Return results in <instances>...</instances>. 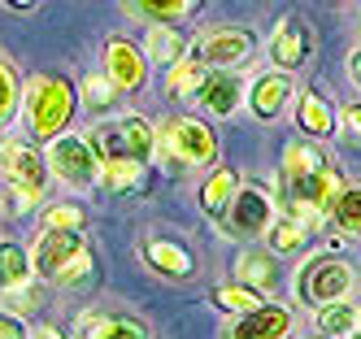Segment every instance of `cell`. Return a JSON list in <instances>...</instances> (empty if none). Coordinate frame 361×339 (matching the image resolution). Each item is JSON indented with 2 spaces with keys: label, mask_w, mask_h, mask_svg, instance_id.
<instances>
[{
  "label": "cell",
  "mask_w": 361,
  "mask_h": 339,
  "mask_svg": "<svg viewBox=\"0 0 361 339\" xmlns=\"http://www.w3.org/2000/svg\"><path fill=\"white\" fill-rule=\"evenodd\" d=\"M266 57H270V66L274 70H300L309 57H314V31L300 22V18H279L274 22V31H270V39H266Z\"/></svg>",
  "instance_id": "obj_13"
},
{
  "label": "cell",
  "mask_w": 361,
  "mask_h": 339,
  "mask_svg": "<svg viewBox=\"0 0 361 339\" xmlns=\"http://www.w3.org/2000/svg\"><path fill=\"white\" fill-rule=\"evenodd\" d=\"M87 144L96 152V166L100 161H152L157 156V126L140 113H126V118H100L87 130Z\"/></svg>",
  "instance_id": "obj_4"
},
{
  "label": "cell",
  "mask_w": 361,
  "mask_h": 339,
  "mask_svg": "<svg viewBox=\"0 0 361 339\" xmlns=\"http://www.w3.org/2000/svg\"><path fill=\"white\" fill-rule=\"evenodd\" d=\"M353 292H357V266L348 257L318 252L296 270V300L305 309H318V304H331V300H348Z\"/></svg>",
  "instance_id": "obj_5"
},
{
  "label": "cell",
  "mask_w": 361,
  "mask_h": 339,
  "mask_svg": "<svg viewBox=\"0 0 361 339\" xmlns=\"http://www.w3.org/2000/svg\"><path fill=\"white\" fill-rule=\"evenodd\" d=\"M122 100V92L109 83L105 74H87L83 78V92H79V104H87V113H114V104Z\"/></svg>",
  "instance_id": "obj_30"
},
{
  "label": "cell",
  "mask_w": 361,
  "mask_h": 339,
  "mask_svg": "<svg viewBox=\"0 0 361 339\" xmlns=\"http://www.w3.org/2000/svg\"><path fill=\"white\" fill-rule=\"evenodd\" d=\"M144 183H148V166L144 161H100V170H96V187H105L114 196L140 192Z\"/></svg>",
  "instance_id": "obj_24"
},
{
  "label": "cell",
  "mask_w": 361,
  "mask_h": 339,
  "mask_svg": "<svg viewBox=\"0 0 361 339\" xmlns=\"http://www.w3.org/2000/svg\"><path fill=\"white\" fill-rule=\"evenodd\" d=\"M344 192V170L331 161V152L318 140H292L279 156V209L296 214L300 222L318 226L331 218L335 200Z\"/></svg>",
  "instance_id": "obj_1"
},
{
  "label": "cell",
  "mask_w": 361,
  "mask_h": 339,
  "mask_svg": "<svg viewBox=\"0 0 361 339\" xmlns=\"http://www.w3.org/2000/svg\"><path fill=\"white\" fill-rule=\"evenodd\" d=\"M357 318H361V309H357Z\"/></svg>",
  "instance_id": "obj_41"
},
{
  "label": "cell",
  "mask_w": 361,
  "mask_h": 339,
  "mask_svg": "<svg viewBox=\"0 0 361 339\" xmlns=\"http://www.w3.org/2000/svg\"><path fill=\"white\" fill-rule=\"evenodd\" d=\"M100 74H105L122 96H135L148 83V57H144V48L135 39H126V35H109L105 52H100Z\"/></svg>",
  "instance_id": "obj_11"
},
{
  "label": "cell",
  "mask_w": 361,
  "mask_h": 339,
  "mask_svg": "<svg viewBox=\"0 0 361 339\" xmlns=\"http://www.w3.org/2000/svg\"><path fill=\"white\" fill-rule=\"evenodd\" d=\"M235 278L244 287H252V292H262L270 296L274 292V283H279V257L270 248H244L235 257Z\"/></svg>",
  "instance_id": "obj_19"
},
{
  "label": "cell",
  "mask_w": 361,
  "mask_h": 339,
  "mask_svg": "<svg viewBox=\"0 0 361 339\" xmlns=\"http://www.w3.org/2000/svg\"><path fill=\"white\" fill-rule=\"evenodd\" d=\"M74 113H79V92H74L70 78L61 74H35L27 87H22V126H27V135L48 144L70 130Z\"/></svg>",
  "instance_id": "obj_2"
},
{
  "label": "cell",
  "mask_w": 361,
  "mask_h": 339,
  "mask_svg": "<svg viewBox=\"0 0 361 339\" xmlns=\"http://www.w3.org/2000/svg\"><path fill=\"white\" fill-rule=\"evenodd\" d=\"M157 152L174 166H214L218 161V135L204 118L178 113L157 130Z\"/></svg>",
  "instance_id": "obj_6"
},
{
  "label": "cell",
  "mask_w": 361,
  "mask_h": 339,
  "mask_svg": "<svg viewBox=\"0 0 361 339\" xmlns=\"http://www.w3.org/2000/svg\"><path fill=\"white\" fill-rule=\"evenodd\" d=\"M131 18H148V22H183L200 0H122Z\"/></svg>",
  "instance_id": "obj_26"
},
{
  "label": "cell",
  "mask_w": 361,
  "mask_h": 339,
  "mask_svg": "<svg viewBox=\"0 0 361 339\" xmlns=\"http://www.w3.org/2000/svg\"><path fill=\"white\" fill-rule=\"evenodd\" d=\"M235 192H240V174L231 170V166H218L209 178L200 183L196 200H200V209H204L209 218H218V222H222V214H226V204L235 200Z\"/></svg>",
  "instance_id": "obj_23"
},
{
  "label": "cell",
  "mask_w": 361,
  "mask_h": 339,
  "mask_svg": "<svg viewBox=\"0 0 361 339\" xmlns=\"http://www.w3.org/2000/svg\"><path fill=\"white\" fill-rule=\"evenodd\" d=\"M296 87H292V74L288 70H262V74H252V83H244V104H248V113L257 122H279L283 113H288V104H292Z\"/></svg>",
  "instance_id": "obj_12"
},
{
  "label": "cell",
  "mask_w": 361,
  "mask_h": 339,
  "mask_svg": "<svg viewBox=\"0 0 361 339\" xmlns=\"http://www.w3.org/2000/svg\"><path fill=\"white\" fill-rule=\"evenodd\" d=\"M35 266H31V248H22L18 240H0V292H22L31 287Z\"/></svg>",
  "instance_id": "obj_21"
},
{
  "label": "cell",
  "mask_w": 361,
  "mask_h": 339,
  "mask_svg": "<svg viewBox=\"0 0 361 339\" xmlns=\"http://www.w3.org/2000/svg\"><path fill=\"white\" fill-rule=\"evenodd\" d=\"M274 214H279V200L262 187V183H240L235 200H231L226 214H222V230L235 235V240H257V235H266Z\"/></svg>",
  "instance_id": "obj_8"
},
{
  "label": "cell",
  "mask_w": 361,
  "mask_h": 339,
  "mask_svg": "<svg viewBox=\"0 0 361 339\" xmlns=\"http://www.w3.org/2000/svg\"><path fill=\"white\" fill-rule=\"evenodd\" d=\"M140 257L157 278H170V283H192L196 278V257L178 240H148L140 248Z\"/></svg>",
  "instance_id": "obj_17"
},
{
  "label": "cell",
  "mask_w": 361,
  "mask_h": 339,
  "mask_svg": "<svg viewBox=\"0 0 361 339\" xmlns=\"http://www.w3.org/2000/svg\"><path fill=\"white\" fill-rule=\"evenodd\" d=\"M209 300H214V309H222V313H248V309H257L266 296L262 292H252V287H244V283H222V287H214L209 292Z\"/></svg>",
  "instance_id": "obj_29"
},
{
  "label": "cell",
  "mask_w": 361,
  "mask_h": 339,
  "mask_svg": "<svg viewBox=\"0 0 361 339\" xmlns=\"http://www.w3.org/2000/svg\"><path fill=\"white\" fill-rule=\"evenodd\" d=\"M348 339H361V326H357V331H353V335H348Z\"/></svg>",
  "instance_id": "obj_40"
},
{
  "label": "cell",
  "mask_w": 361,
  "mask_h": 339,
  "mask_svg": "<svg viewBox=\"0 0 361 339\" xmlns=\"http://www.w3.org/2000/svg\"><path fill=\"white\" fill-rule=\"evenodd\" d=\"M288 335H292V309L274 300H262L248 313H235L222 331V339H288Z\"/></svg>",
  "instance_id": "obj_15"
},
{
  "label": "cell",
  "mask_w": 361,
  "mask_h": 339,
  "mask_svg": "<svg viewBox=\"0 0 361 339\" xmlns=\"http://www.w3.org/2000/svg\"><path fill=\"white\" fill-rule=\"evenodd\" d=\"M314 326L322 335H331V339H348L361 326V318H357V309L348 300H331V304H318L314 309Z\"/></svg>",
  "instance_id": "obj_25"
},
{
  "label": "cell",
  "mask_w": 361,
  "mask_h": 339,
  "mask_svg": "<svg viewBox=\"0 0 361 339\" xmlns=\"http://www.w3.org/2000/svg\"><path fill=\"white\" fill-rule=\"evenodd\" d=\"M192 104H196L200 113H214V118L240 113V104H244V78L235 70H204V78L192 87Z\"/></svg>",
  "instance_id": "obj_14"
},
{
  "label": "cell",
  "mask_w": 361,
  "mask_h": 339,
  "mask_svg": "<svg viewBox=\"0 0 361 339\" xmlns=\"http://www.w3.org/2000/svg\"><path fill=\"white\" fill-rule=\"evenodd\" d=\"M83 339H152L135 313H83Z\"/></svg>",
  "instance_id": "obj_18"
},
{
  "label": "cell",
  "mask_w": 361,
  "mask_h": 339,
  "mask_svg": "<svg viewBox=\"0 0 361 339\" xmlns=\"http://www.w3.org/2000/svg\"><path fill=\"white\" fill-rule=\"evenodd\" d=\"M44 226H57V230H83V226H87V209H83V204H74V200H66V204H48V209H44Z\"/></svg>",
  "instance_id": "obj_32"
},
{
  "label": "cell",
  "mask_w": 361,
  "mask_h": 339,
  "mask_svg": "<svg viewBox=\"0 0 361 339\" xmlns=\"http://www.w3.org/2000/svg\"><path fill=\"white\" fill-rule=\"evenodd\" d=\"M22 109V74L9 57H0V130L18 122Z\"/></svg>",
  "instance_id": "obj_28"
},
{
  "label": "cell",
  "mask_w": 361,
  "mask_h": 339,
  "mask_svg": "<svg viewBox=\"0 0 361 339\" xmlns=\"http://www.w3.org/2000/svg\"><path fill=\"white\" fill-rule=\"evenodd\" d=\"M31 339H66L57 326H31Z\"/></svg>",
  "instance_id": "obj_37"
},
{
  "label": "cell",
  "mask_w": 361,
  "mask_h": 339,
  "mask_svg": "<svg viewBox=\"0 0 361 339\" xmlns=\"http://www.w3.org/2000/svg\"><path fill=\"white\" fill-rule=\"evenodd\" d=\"M305 339H331V335H322V331H314V335H305Z\"/></svg>",
  "instance_id": "obj_39"
},
{
  "label": "cell",
  "mask_w": 361,
  "mask_h": 339,
  "mask_svg": "<svg viewBox=\"0 0 361 339\" xmlns=\"http://www.w3.org/2000/svg\"><path fill=\"white\" fill-rule=\"evenodd\" d=\"M5 156H9V144H0V170H5Z\"/></svg>",
  "instance_id": "obj_38"
},
{
  "label": "cell",
  "mask_w": 361,
  "mask_h": 339,
  "mask_svg": "<svg viewBox=\"0 0 361 339\" xmlns=\"http://www.w3.org/2000/svg\"><path fill=\"white\" fill-rule=\"evenodd\" d=\"M44 161H48V174L61 178L66 187H74V192L96 187V170H100V166H96V152H92L87 135H74V130H66V135L48 140Z\"/></svg>",
  "instance_id": "obj_7"
},
{
  "label": "cell",
  "mask_w": 361,
  "mask_h": 339,
  "mask_svg": "<svg viewBox=\"0 0 361 339\" xmlns=\"http://www.w3.org/2000/svg\"><path fill=\"white\" fill-rule=\"evenodd\" d=\"M331 222L340 235H361V187H344L331 209Z\"/></svg>",
  "instance_id": "obj_31"
},
{
  "label": "cell",
  "mask_w": 361,
  "mask_h": 339,
  "mask_svg": "<svg viewBox=\"0 0 361 339\" xmlns=\"http://www.w3.org/2000/svg\"><path fill=\"white\" fill-rule=\"evenodd\" d=\"M296 126L305 140H331L335 130H340V109L318 92V87H300L296 92Z\"/></svg>",
  "instance_id": "obj_16"
},
{
  "label": "cell",
  "mask_w": 361,
  "mask_h": 339,
  "mask_svg": "<svg viewBox=\"0 0 361 339\" xmlns=\"http://www.w3.org/2000/svg\"><path fill=\"white\" fill-rule=\"evenodd\" d=\"M188 44H192V39H183V31H178L174 22H152L140 48H144L148 66H174V61L188 57Z\"/></svg>",
  "instance_id": "obj_20"
},
{
  "label": "cell",
  "mask_w": 361,
  "mask_h": 339,
  "mask_svg": "<svg viewBox=\"0 0 361 339\" xmlns=\"http://www.w3.org/2000/svg\"><path fill=\"white\" fill-rule=\"evenodd\" d=\"M348 78L361 87V48H353V52H348Z\"/></svg>",
  "instance_id": "obj_36"
},
{
  "label": "cell",
  "mask_w": 361,
  "mask_h": 339,
  "mask_svg": "<svg viewBox=\"0 0 361 339\" xmlns=\"http://www.w3.org/2000/svg\"><path fill=\"white\" fill-rule=\"evenodd\" d=\"M204 70L209 66H200L196 57H183V61H174V66H166V78H161V92H166V100H183V96H192V87L204 78Z\"/></svg>",
  "instance_id": "obj_27"
},
{
  "label": "cell",
  "mask_w": 361,
  "mask_h": 339,
  "mask_svg": "<svg viewBox=\"0 0 361 339\" xmlns=\"http://www.w3.org/2000/svg\"><path fill=\"white\" fill-rule=\"evenodd\" d=\"M5 9H13V13H35L39 9V0H0Z\"/></svg>",
  "instance_id": "obj_35"
},
{
  "label": "cell",
  "mask_w": 361,
  "mask_h": 339,
  "mask_svg": "<svg viewBox=\"0 0 361 339\" xmlns=\"http://www.w3.org/2000/svg\"><path fill=\"white\" fill-rule=\"evenodd\" d=\"M344 122H348V130H353V140L361 144V100L344 104Z\"/></svg>",
  "instance_id": "obj_34"
},
{
  "label": "cell",
  "mask_w": 361,
  "mask_h": 339,
  "mask_svg": "<svg viewBox=\"0 0 361 339\" xmlns=\"http://www.w3.org/2000/svg\"><path fill=\"white\" fill-rule=\"evenodd\" d=\"M252 48H257V39L244 26H214V31H200L188 44V57H196L209 70H240L252 57Z\"/></svg>",
  "instance_id": "obj_9"
},
{
  "label": "cell",
  "mask_w": 361,
  "mask_h": 339,
  "mask_svg": "<svg viewBox=\"0 0 361 339\" xmlns=\"http://www.w3.org/2000/svg\"><path fill=\"white\" fill-rule=\"evenodd\" d=\"M309 230H314L309 222H300L296 214H288V209H279L262 240H266V248H270L274 257H283V252H300V248L309 244Z\"/></svg>",
  "instance_id": "obj_22"
},
{
  "label": "cell",
  "mask_w": 361,
  "mask_h": 339,
  "mask_svg": "<svg viewBox=\"0 0 361 339\" xmlns=\"http://www.w3.org/2000/svg\"><path fill=\"white\" fill-rule=\"evenodd\" d=\"M5 178H9V192H13L18 209L44 204V196H48V161H44L39 148H31V144H9Z\"/></svg>",
  "instance_id": "obj_10"
},
{
  "label": "cell",
  "mask_w": 361,
  "mask_h": 339,
  "mask_svg": "<svg viewBox=\"0 0 361 339\" xmlns=\"http://www.w3.org/2000/svg\"><path fill=\"white\" fill-rule=\"evenodd\" d=\"M357 26H361V22H357Z\"/></svg>",
  "instance_id": "obj_42"
},
{
  "label": "cell",
  "mask_w": 361,
  "mask_h": 339,
  "mask_svg": "<svg viewBox=\"0 0 361 339\" xmlns=\"http://www.w3.org/2000/svg\"><path fill=\"white\" fill-rule=\"evenodd\" d=\"M31 266L53 287H79V283H87L96 274L92 244L83 240V230H57V226L39 230V240L31 248Z\"/></svg>",
  "instance_id": "obj_3"
},
{
  "label": "cell",
  "mask_w": 361,
  "mask_h": 339,
  "mask_svg": "<svg viewBox=\"0 0 361 339\" xmlns=\"http://www.w3.org/2000/svg\"><path fill=\"white\" fill-rule=\"evenodd\" d=\"M0 339H31V326L18 313H0Z\"/></svg>",
  "instance_id": "obj_33"
}]
</instances>
